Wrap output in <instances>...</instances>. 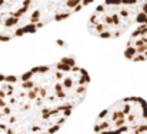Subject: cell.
Instances as JSON below:
<instances>
[{"mask_svg": "<svg viewBox=\"0 0 147 134\" xmlns=\"http://www.w3.org/2000/svg\"><path fill=\"white\" fill-rule=\"evenodd\" d=\"M89 83L71 57L23 76L0 74V127L6 134H53L83 101Z\"/></svg>", "mask_w": 147, "mask_h": 134, "instance_id": "obj_1", "label": "cell"}, {"mask_svg": "<svg viewBox=\"0 0 147 134\" xmlns=\"http://www.w3.org/2000/svg\"><path fill=\"white\" fill-rule=\"evenodd\" d=\"M89 4L76 1H0V42L34 33L51 20H61Z\"/></svg>", "mask_w": 147, "mask_h": 134, "instance_id": "obj_2", "label": "cell"}, {"mask_svg": "<svg viewBox=\"0 0 147 134\" xmlns=\"http://www.w3.org/2000/svg\"><path fill=\"white\" fill-rule=\"evenodd\" d=\"M133 23L147 27V3L142 1H106L100 4L89 20V30L94 36L119 37Z\"/></svg>", "mask_w": 147, "mask_h": 134, "instance_id": "obj_3", "label": "cell"}, {"mask_svg": "<svg viewBox=\"0 0 147 134\" xmlns=\"http://www.w3.org/2000/svg\"><path fill=\"white\" fill-rule=\"evenodd\" d=\"M147 126V103L140 97H129L114 103L96 120L98 134H126Z\"/></svg>", "mask_w": 147, "mask_h": 134, "instance_id": "obj_4", "label": "cell"}, {"mask_svg": "<svg viewBox=\"0 0 147 134\" xmlns=\"http://www.w3.org/2000/svg\"><path fill=\"white\" fill-rule=\"evenodd\" d=\"M124 56L129 60H147V27H139L130 37Z\"/></svg>", "mask_w": 147, "mask_h": 134, "instance_id": "obj_5", "label": "cell"}, {"mask_svg": "<svg viewBox=\"0 0 147 134\" xmlns=\"http://www.w3.org/2000/svg\"><path fill=\"white\" fill-rule=\"evenodd\" d=\"M126 134H147V126H144V127H140V129H136V130L129 131V133H126Z\"/></svg>", "mask_w": 147, "mask_h": 134, "instance_id": "obj_6", "label": "cell"}]
</instances>
